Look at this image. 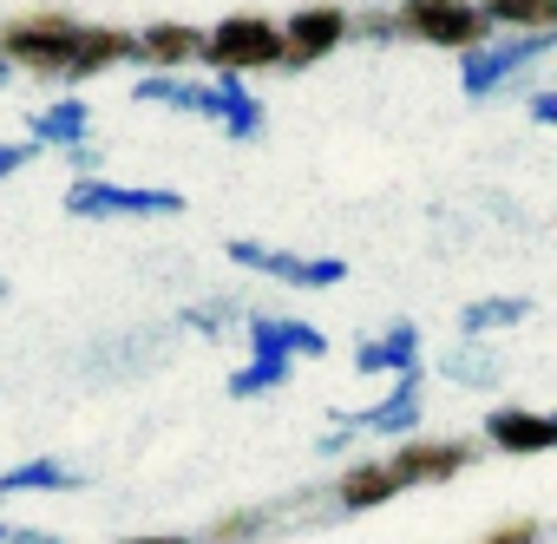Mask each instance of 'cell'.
Masks as SVG:
<instances>
[{
	"instance_id": "obj_1",
	"label": "cell",
	"mask_w": 557,
	"mask_h": 544,
	"mask_svg": "<svg viewBox=\"0 0 557 544\" xmlns=\"http://www.w3.org/2000/svg\"><path fill=\"white\" fill-rule=\"evenodd\" d=\"M145 106H171V112H197V119H210V125H223L230 138H256L262 132V106H256V92L249 86H236V79H216V86H197V79H171V73H145L138 86H132Z\"/></svg>"
},
{
	"instance_id": "obj_2",
	"label": "cell",
	"mask_w": 557,
	"mask_h": 544,
	"mask_svg": "<svg viewBox=\"0 0 557 544\" xmlns=\"http://www.w3.org/2000/svg\"><path fill=\"white\" fill-rule=\"evenodd\" d=\"M550 47H557V34H498V27H492L479 47H466L459 79H466V92H472V99H485L492 86H511L524 66H537Z\"/></svg>"
},
{
	"instance_id": "obj_3",
	"label": "cell",
	"mask_w": 557,
	"mask_h": 544,
	"mask_svg": "<svg viewBox=\"0 0 557 544\" xmlns=\"http://www.w3.org/2000/svg\"><path fill=\"white\" fill-rule=\"evenodd\" d=\"M73 40H79V21H66V14H21V21L0 27V60L27 66V73H66Z\"/></svg>"
},
{
	"instance_id": "obj_4",
	"label": "cell",
	"mask_w": 557,
	"mask_h": 544,
	"mask_svg": "<svg viewBox=\"0 0 557 544\" xmlns=\"http://www.w3.org/2000/svg\"><path fill=\"white\" fill-rule=\"evenodd\" d=\"M394 27L426 40V47H453V53H466V47H479L492 34V21L472 8V0H407V8H394Z\"/></svg>"
},
{
	"instance_id": "obj_5",
	"label": "cell",
	"mask_w": 557,
	"mask_h": 544,
	"mask_svg": "<svg viewBox=\"0 0 557 544\" xmlns=\"http://www.w3.org/2000/svg\"><path fill=\"white\" fill-rule=\"evenodd\" d=\"M197 53H210V66H223V73H256V66H275L283 27L262 21V14H230V21L210 27V40Z\"/></svg>"
},
{
	"instance_id": "obj_6",
	"label": "cell",
	"mask_w": 557,
	"mask_h": 544,
	"mask_svg": "<svg viewBox=\"0 0 557 544\" xmlns=\"http://www.w3.org/2000/svg\"><path fill=\"white\" fill-rule=\"evenodd\" d=\"M66 210L73 217H171L184 210L177 190H125V184H106V177H79L66 190Z\"/></svg>"
},
{
	"instance_id": "obj_7",
	"label": "cell",
	"mask_w": 557,
	"mask_h": 544,
	"mask_svg": "<svg viewBox=\"0 0 557 544\" xmlns=\"http://www.w3.org/2000/svg\"><path fill=\"white\" fill-rule=\"evenodd\" d=\"M230 256H236L243 269H262V276H275V283H302V289H335V283L348 276L335 256H296V249H269V243H249V236H236Z\"/></svg>"
},
{
	"instance_id": "obj_8",
	"label": "cell",
	"mask_w": 557,
	"mask_h": 544,
	"mask_svg": "<svg viewBox=\"0 0 557 544\" xmlns=\"http://www.w3.org/2000/svg\"><path fill=\"white\" fill-rule=\"evenodd\" d=\"M342 40H348V14H342V8H302V14L283 27V53H275V66L302 73V66L329 60Z\"/></svg>"
},
{
	"instance_id": "obj_9",
	"label": "cell",
	"mask_w": 557,
	"mask_h": 544,
	"mask_svg": "<svg viewBox=\"0 0 557 544\" xmlns=\"http://www.w3.org/2000/svg\"><path fill=\"white\" fill-rule=\"evenodd\" d=\"M466 466H472V446L466 440H413V446H394L387 453V472H394L400 492L407 485H440V479H453Z\"/></svg>"
},
{
	"instance_id": "obj_10",
	"label": "cell",
	"mask_w": 557,
	"mask_h": 544,
	"mask_svg": "<svg viewBox=\"0 0 557 544\" xmlns=\"http://www.w3.org/2000/svg\"><path fill=\"white\" fill-rule=\"evenodd\" d=\"M420 420V381H413V368L394 381V394L387 400H374V407H361V413H348L342 420V433H374V440H394V433H407Z\"/></svg>"
},
{
	"instance_id": "obj_11",
	"label": "cell",
	"mask_w": 557,
	"mask_h": 544,
	"mask_svg": "<svg viewBox=\"0 0 557 544\" xmlns=\"http://www.w3.org/2000/svg\"><path fill=\"white\" fill-rule=\"evenodd\" d=\"M249 355H275V361H296V355H329V335L289 316H249Z\"/></svg>"
},
{
	"instance_id": "obj_12",
	"label": "cell",
	"mask_w": 557,
	"mask_h": 544,
	"mask_svg": "<svg viewBox=\"0 0 557 544\" xmlns=\"http://www.w3.org/2000/svg\"><path fill=\"white\" fill-rule=\"evenodd\" d=\"M125 60H138V40H132L125 27H79L73 60H66L60 79H92V73H106V66H125Z\"/></svg>"
},
{
	"instance_id": "obj_13",
	"label": "cell",
	"mask_w": 557,
	"mask_h": 544,
	"mask_svg": "<svg viewBox=\"0 0 557 544\" xmlns=\"http://www.w3.org/2000/svg\"><path fill=\"white\" fill-rule=\"evenodd\" d=\"M485 440H492L498 453H550L557 426H550L544 413H524V407H498V413L485 420Z\"/></svg>"
},
{
	"instance_id": "obj_14",
	"label": "cell",
	"mask_w": 557,
	"mask_h": 544,
	"mask_svg": "<svg viewBox=\"0 0 557 544\" xmlns=\"http://www.w3.org/2000/svg\"><path fill=\"white\" fill-rule=\"evenodd\" d=\"M86 132H92L86 99H53V106H40V112L27 119V138H34V145H60V151L86 145Z\"/></svg>"
},
{
	"instance_id": "obj_15",
	"label": "cell",
	"mask_w": 557,
	"mask_h": 544,
	"mask_svg": "<svg viewBox=\"0 0 557 544\" xmlns=\"http://www.w3.org/2000/svg\"><path fill=\"white\" fill-rule=\"evenodd\" d=\"M132 40H138V60H151V66H184V60H197V47H203V34L184 27V21H158V27L132 34Z\"/></svg>"
},
{
	"instance_id": "obj_16",
	"label": "cell",
	"mask_w": 557,
	"mask_h": 544,
	"mask_svg": "<svg viewBox=\"0 0 557 544\" xmlns=\"http://www.w3.org/2000/svg\"><path fill=\"white\" fill-rule=\"evenodd\" d=\"M413 361H420V329H413V322L387 329L381 342H368V348L355 355V368H361V374H407Z\"/></svg>"
},
{
	"instance_id": "obj_17",
	"label": "cell",
	"mask_w": 557,
	"mask_h": 544,
	"mask_svg": "<svg viewBox=\"0 0 557 544\" xmlns=\"http://www.w3.org/2000/svg\"><path fill=\"white\" fill-rule=\"evenodd\" d=\"M400 485H394V472H387V459H368V466H348L342 472V485H335V498H342V511H368V505H387Z\"/></svg>"
},
{
	"instance_id": "obj_18",
	"label": "cell",
	"mask_w": 557,
	"mask_h": 544,
	"mask_svg": "<svg viewBox=\"0 0 557 544\" xmlns=\"http://www.w3.org/2000/svg\"><path fill=\"white\" fill-rule=\"evenodd\" d=\"M479 14L505 34H550L557 27V0H479Z\"/></svg>"
},
{
	"instance_id": "obj_19",
	"label": "cell",
	"mask_w": 557,
	"mask_h": 544,
	"mask_svg": "<svg viewBox=\"0 0 557 544\" xmlns=\"http://www.w3.org/2000/svg\"><path fill=\"white\" fill-rule=\"evenodd\" d=\"M79 479L60 466V459H27L14 472H0V498H14V492H73Z\"/></svg>"
},
{
	"instance_id": "obj_20",
	"label": "cell",
	"mask_w": 557,
	"mask_h": 544,
	"mask_svg": "<svg viewBox=\"0 0 557 544\" xmlns=\"http://www.w3.org/2000/svg\"><path fill=\"white\" fill-rule=\"evenodd\" d=\"M289 368H296V361H275V355H256L249 368H236V374H230V394H236V400H256V394H275V387H283V381H289Z\"/></svg>"
},
{
	"instance_id": "obj_21",
	"label": "cell",
	"mask_w": 557,
	"mask_h": 544,
	"mask_svg": "<svg viewBox=\"0 0 557 544\" xmlns=\"http://www.w3.org/2000/svg\"><path fill=\"white\" fill-rule=\"evenodd\" d=\"M524 316H531V302H472L459 322H466V335H479V329H511Z\"/></svg>"
},
{
	"instance_id": "obj_22",
	"label": "cell",
	"mask_w": 557,
	"mask_h": 544,
	"mask_svg": "<svg viewBox=\"0 0 557 544\" xmlns=\"http://www.w3.org/2000/svg\"><path fill=\"white\" fill-rule=\"evenodd\" d=\"M446 374H453V381H492L498 368H492V348H479V342H472V355H459V348L446 355Z\"/></svg>"
},
{
	"instance_id": "obj_23",
	"label": "cell",
	"mask_w": 557,
	"mask_h": 544,
	"mask_svg": "<svg viewBox=\"0 0 557 544\" xmlns=\"http://www.w3.org/2000/svg\"><path fill=\"white\" fill-rule=\"evenodd\" d=\"M256 531H269V518H262V511H236V518H223V524L210 531V544H249Z\"/></svg>"
},
{
	"instance_id": "obj_24",
	"label": "cell",
	"mask_w": 557,
	"mask_h": 544,
	"mask_svg": "<svg viewBox=\"0 0 557 544\" xmlns=\"http://www.w3.org/2000/svg\"><path fill=\"white\" fill-rule=\"evenodd\" d=\"M485 544H537V518H511L505 531H492Z\"/></svg>"
},
{
	"instance_id": "obj_25",
	"label": "cell",
	"mask_w": 557,
	"mask_h": 544,
	"mask_svg": "<svg viewBox=\"0 0 557 544\" xmlns=\"http://www.w3.org/2000/svg\"><path fill=\"white\" fill-rule=\"evenodd\" d=\"M34 151H40L34 138H21V145H0V177H14V171H21V164L34 158Z\"/></svg>"
},
{
	"instance_id": "obj_26",
	"label": "cell",
	"mask_w": 557,
	"mask_h": 544,
	"mask_svg": "<svg viewBox=\"0 0 557 544\" xmlns=\"http://www.w3.org/2000/svg\"><path fill=\"white\" fill-rule=\"evenodd\" d=\"M531 119H544V125H550V119H557V92H537V99H531Z\"/></svg>"
},
{
	"instance_id": "obj_27",
	"label": "cell",
	"mask_w": 557,
	"mask_h": 544,
	"mask_svg": "<svg viewBox=\"0 0 557 544\" xmlns=\"http://www.w3.org/2000/svg\"><path fill=\"white\" fill-rule=\"evenodd\" d=\"M125 544H190V537H125Z\"/></svg>"
},
{
	"instance_id": "obj_28",
	"label": "cell",
	"mask_w": 557,
	"mask_h": 544,
	"mask_svg": "<svg viewBox=\"0 0 557 544\" xmlns=\"http://www.w3.org/2000/svg\"><path fill=\"white\" fill-rule=\"evenodd\" d=\"M0 86H8V60H0Z\"/></svg>"
}]
</instances>
